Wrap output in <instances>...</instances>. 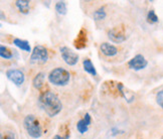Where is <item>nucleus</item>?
<instances>
[{
	"label": "nucleus",
	"instance_id": "1",
	"mask_svg": "<svg viewBox=\"0 0 163 139\" xmlns=\"http://www.w3.org/2000/svg\"><path fill=\"white\" fill-rule=\"evenodd\" d=\"M39 106L49 117H56L62 109V104L56 94L47 91L40 94L38 98Z\"/></svg>",
	"mask_w": 163,
	"mask_h": 139
},
{
	"label": "nucleus",
	"instance_id": "2",
	"mask_svg": "<svg viewBox=\"0 0 163 139\" xmlns=\"http://www.w3.org/2000/svg\"><path fill=\"white\" fill-rule=\"evenodd\" d=\"M23 126L27 134L33 139H38L42 135V129L38 119L34 115H27L23 120Z\"/></svg>",
	"mask_w": 163,
	"mask_h": 139
},
{
	"label": "nucleus",
	"instance_id": "3",
	"mask_svg": "<svg viewBox=\"0 0 163 139\" xmlns=\"http://www.w3.org/2000/svg\"><path fill=\"white\" fill-rule=\"evenodd\" d=\"M71 80V74L69 71L63 68H56L53 69L48 75L49 83L54 86L62 87L69 84Z\"/></svg>",
	"mask_w": 163,
	"mask_h": 139
},
{
	"label": "nucleus",
	"instance_id": "4",
	"mask_svg": "<svg viewBox=\"0 0 163 139\" xmlns=\"http://www.w3.org/2000/svg\"><path fill=\"white\" fill-rule=\"evenodd\" d=\"M48 60V52L42 46H35L31 52L29 62L31 65H43Z\"/></svg>",
	"mask_w": 163,
	"mask_h": 139
},
{
	"label": "nucleus",
	"instance_id": "5",
	"mask_svg": "<svg viewBox=\"0 0 163 139\" xmlns=\"http://www.w3.org/2000/svg\"><path fill=\"white\" fill-rule=\"evenodd\" d=\"M61 56L65 62L69 66H75L79 62V55L67 47H62L60 48Z\"/></svg>",
	"mask_w": 163,
	"mask_h": 139
},
{
	"label": "nucleus",
	"instance_id": "6",
	"mask_svg": "<svg viewBox=\"0 0 163 139\" xmlns=\"http://www.w3.org/2000/svg\"><path fill=\"white\" fill-rule=\"evenodd\" d=\"M6 77L9 81L15 85V86H21L22 84L24 83L25 76L22 73L20 70L17 69H9L6 71Z\"/></svg>",
	"mask_w": 163,
	"mask_h": 139
},
{
	"label": "nucleus",
	"instance_id": "7",
	"mask_svg": "<svg viewBox=\"0 0 163 139\" xmlns=\"http://www.w3.org/2000/svg\"><path fill=\"white\" fill-rule=\"evenodd\" d=\"M147 65H148V62L142 55L135 56L128 62V67L131 70H134V71L143 70L146 68Z\"/></svg>",
	"mask_w": 163,
	"mask_h": 139
},
{
	"label": "nucleus",
	"instance_id": "8",
	"mask_svg": "<svg viewBox=\"0 0 163 139\" xmlns=\"http://www.w3.org/2000/svg\"><path fill=\"white\" fill-rule=\"evenodd\" d=\"M108 37L110 38L112 42H115V43H121L123 42L124 40H126V35L124 33V31L118 27L111 28L109 30Z\"/></svg>",
	"mask_w": 163,
	"mask_h": 139
},
{
	"label": "nucleus",
	"instance_id": "9",
	"mask_svg": "<svg viewBox=\"0 0 163 139\" xmlns=\"http://www.w3.org/2000/svg\"><path fill=\"white\" fill-rule=\"evenodd\" d=\"M74 46L78 50H82L87 46V31L84 28H82L79 32V35L77 37L76 40L74 42Z\"/></svg>",
	"mask_w": 163,
	"mask_h": 139
},
{
	"label": "nucleus",
	"instance_id": "10",
	"mask_svg": "<svg viewBox=\"0 0 163 139\" xmlns=\"http://www.w3.org/2000/svg\"><path fill=\"white\" fill-rule=\"evenodd\" d=\"M100 50H101L103 55L106 57H114L118 53L117 47L109 42H103L100 47Z\"/></svg>",
	"mask_w": 163,
	"mask_h": 139
},
{
	"label": "nucleus",
	"instance_id": "11",
	"mask_svg": "<svg viewBox=\"0 0 163 139\" xmlns=\"http://www.w3.org/2000/svg\"><path fill=\"white\" fill-rule=\"evenodd\" d=\"M13 44L15 47H17L18 48H20L21 51H24L26 52H31V47H30V44L27 40L24 39H20V38H14L13 39Z\"/></svg>",
	"mask_w": 163,
	"mask_h": 139
},
{
	"label": "nucleus",
	"instance_id": "12",
	"mask_svg": "<svg viewBox=\"0 0 163 139\" xmlns=\"http://www.w3.org/2000/svg\"><path fill=\"white\" fill-rule=\"evenodd\" d=\"M29 1L28 0H17L15 1V6L18 8L22 14H28L29 13V9H30V6H29Z\"/></svg>",
	"mask_w": 163,
	"mask_h": 139
},
{
	"label": "nucleus",
	"instance_id": "13",
	"mask_svg": "<svg viewBox=\"0 0 163 139\" xmlns=\"http://www.w3.org/2000/svg\"><path fill=\"white\" fill-rule=\"evenodd\" d=\"M44 78H45V74L42 73V72H40V73H38L37 75L35 76V77L33 78L32 80V85L33 87L35 89L39 90L40 88H42L44 84Z\"/></svg>",
	"mask_w": 163,
	"mask_h": 139
},
{
	"label": "nucleus",
	"instance_id": "14",
	"mask_svg": "<svg viewBox=\"0 0 163 139\" xmlns=\"http://www.w3.org/2000/svg\"><path fill=\"white\" fill-rule=\"evenodd\" d=\"M83 67H84V70L87 72L88 74L92 75V76H97V71L95 69V66L93 65V62L91 60H89V59L84 60Z\"/></svg>",
	"mask_w": 163,
	"mask_h": 139
},
{
	"label": "nucleus",
	"instance_id": "15",
	"mask_svg": "<svg viewBox=\"0 0 163 139\" xmlns=\"http://www.w3.org/2000/svg\"><path fill=\"white\" fill-rule=\"evenodd\" d=\"M56 11L57 12V14L60 15H66L67 14V3L65 1H57L56 3Z\"/></svg>",
	"mask_w": 163,
	"mask_h": 139
},
{
	"label": "nucleus",
	"instance_id": "16",
	"mask_svg": "<svg viewBox=\"0 0 163 139\" xmlns=\"http://www.w3.org/2000/svg\"><path fill=\"white\" fill-rule=\"evenodd\" d=\"M0 57H2V59H5V60H10L13 57V53L12 52L9 50L8 47H4V46H1L0 47Z\"/></svg>",
	"mask_w": 163,
	"mask_h": 139
},
{
	"label": "nucleus",
	"instance_id": "17",
	"mask_svg": "<svg viewBox=\"0 0 163 139\" xmlns=\"http://www.w3.org/2000/svg\"><path fill=\"white\" fill-rule=\"evenodd\" d=\"M93 16H94V19L96 21H100V20H103V19L106 18L107 13L105 10H104V7H102V8H99L98 10L95 11L93 13Z\"/></svg>",
	"mask_w": 163,
	"mask_h": 139
},
{
	"label": "nucleus",
	"instance_id": "18",
	"mask_svg": "<svg viewBox=\"0 0 163 139\" xmlns=\"http://www.w3.org/2000/svg\"><path fill=\"white\" fill-rule=\"evenodd\" d=\"M77 129H78V131L81 133V134H84L88 131L89 129V126L87 125V123L85 122L84 119H81L78 121V123H77Z\"/></svg>",
	"mask_w": 163,
	"mask_h": 139
},
{
	"label": "nucleus",
	"instance_id": "19",
	"mask_svg": "<svg viewBox=\"0 0 163 139\" xmlns=\"http://www.w3.org/2000/svg\"><path fill=\"white\" fill-rule=\"evenodd\" d=\"M147 20L150 23H155V22H158V16L156 15V13L154 10H150L147 14Z\"/></svg>",
	"mask_w": 163,
	"mask_h": 139
},
{
	"label": "nucleus",
	"instance_id": "20",
	"mask_svg": "<svg viewBox=\"0 0 163 139\" xmlns=\"http://www.w3.org/2000/svg\"><path fill=\"white\" fill-rule=\"evenodd\" d=\"M156 102L163 109V90H161L160 92H158V94L156 95Z\"/></svg>",
	"mask_w": 163,
	"mask_h": 139
},
{
	"label": "nucleus",
	"instance_id": "21",
	"mask_svg": "<svg viewBox=\"0 0 163 139\" xmlns=\"http://www.w3.org/2000/svg\"><path fill=\"white\" fill-rule=\"evenodd\" d=\"M1 139H15V135L12 131H6L1 135Z\"/></svg>",
	"mask_w": 163,
	"mask_h": 139
},
{
	"label": "nucleus",
	"instance_id": "22",
	"mask_svg": "<svg viewBox=\"0 0 163 139\" xmlns=\"http://www.w3.org/2000/svg\"><path fill=\"white\" fill-rule=\"evenodd\" d=\"M83 119L85 120V122L87 123L88 126H90V125H91V116H90V114L89 113H86Z\"/></svg>",
	"mask_w": 163,
	"mask_h": 139
},
{
	"label": "nucleus",
	"instance_id": "23",
	"mask_svg": "<svg viewBox=\"0 0 163 139\" xmlns=\"http://www.w3.org/2000/svg\"><path fill=\"white\" fill-rule=\"evenodd\" d=\"M52 139H63L61 135H54Z\"/></svg>",
	"mask_w": 163,
	"mask_h": 139
},
{
	"label": "nucleus",
	"instance_id": "24",
	"mask_svg": "<svg viewBox=\"0 0 163 139\" xmlns=\"http://www.w3.org/2000/svg\"><path fill=\"white\" fill-rule=\"evenodd\" d=\"M162 139H163V137H162Z\"/></svg>",
	"mask_w": 163,
	"mask_h": 139
}]
</instances>
